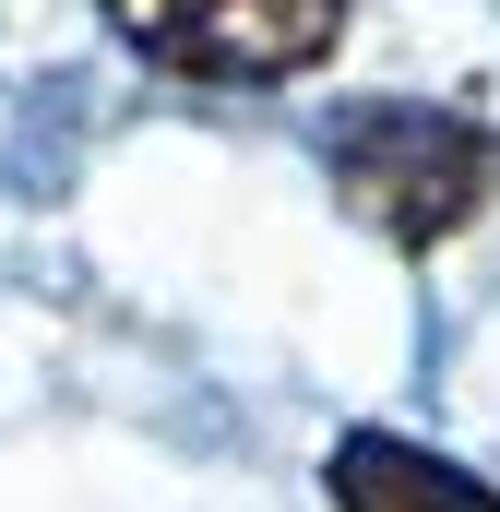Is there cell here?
<instances>
[{
	"label": "cell",
	"mask_w": 500,
	"mask_h": 512,
	"mask_svg": "<svg viewBox=\"0 0 500 512\" xmlns=\"http://www.w3.org/2000/svg\"><path fill=\"white\" fill-rule=\"evenodd\" d=\"M131 60L179 84H298L334 60L346 0H96Z\"/></svg>",
	"instance_id": "obj_2"
},
{
	"label": "cell",
	"mask_w": 500,
	"mask_h": 512,
	"mask_svg": "<svg viewBox=\"0 0 500 512\" xmlns=\"http://www.w3.org/2000/svg\"><path fill=\"white\" fill-rule=\"evenodd\" d=\"M322 489H334V512H500L489 477H465L453 453H417L405 429H346Z\"/></svg>",
	"instance_id": "obj_3"
},
{
	"label": "cell",
	"mask_w": 500,
	"mask_h": 512,
	"mask_svg": "<svg viewBox=\"0 0 500 512\" xmlns=\"http://www.w3.org/2000/svg\"><path fill=\"white\" fill-rule=\"evenodd\" d=\"M346 215H370L393 251H441L465 239L477 215L500 203V131L465 120V108H405V96H370L346 108L334 143H322Z\"/></svg>",
	"instance_id": "obj_1"
}]
</instances>
